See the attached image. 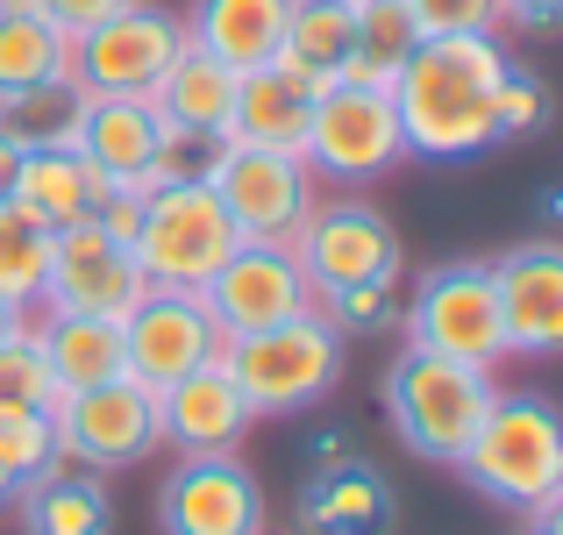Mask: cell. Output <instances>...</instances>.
<instances>
[{
  "label": "cell",
  "instance_id": "obj_1",
  "mask_svg": "<svg viewBox=\"0 0 563 535\" xmlns=\"http://www.w3.org/2000/svg\"><path fill=\"white\" fill-rule=\"evenodd\" d=\"M507 79V43L499 36H421L393 79V114L407 157L471 165L493 151V94Z\"/></svg>",
  "mask_w": 563,
  "mask_h": 535
},
{
  "label": "cell",
  "instance_id": "obj_2",
  "mask_svg": "<svg viewBox=\"0 0 563 535\" xmlns=\"http://www.w3.org/2000/svg\"><path fill=\"white\" fill-rule=\"evenodd\" d=\"M456 471L514 514L550 507V500H563V414L542 393H493Z\"/></svg>",
  "mask_w": 563,
  "mask_h": 535
},
{
  "label": "cell",
  "instance_id": "obj_3",
  "mask_svg": "<svg viewBox=\"0 0 563 535\" xmlns=\"http://www.w3.org/2000/svg\"><path fill=\"white\" fill-rule=\"evenodd\" d=\"M493 393H499L493 371L450 364V357H428V350H399L393 371H385V414H393L399 443L413 457H428V465H456L464 457Z\"/></svg>",
  "mask_w": 563,
  "mask_h": 535
},
{
  "label": "cell",
  "instance_id": "obj_4",
  "mask_svg": "<svg viewBox=\"0 0 563 535\" xmlns=\"http://www.w3.org/2000/svg\"><path fill=\"white\" fill-rule=\"evenodd\" d=\"M221 364H229L235 393L250 400V414H307L343 379V336L321 321V307H307V315L272 321V329L229 336Z\"/></svg>",
  "mask_w": 563,
  "mask_h": 535
},
{
  "label": "cell",
  "instance_id": "obj_5",
  "mask_svg": "<svg viewBox=\"0 0 563 535\" xmlns=\"http://www.w3.org/2000/svg\"><path fill=\"white\" fill-rule=\"evenodd\" d=\"M243 243V229L229 221V207L214 200L207 178H172V186L143 193V229H136V264L151 286L200 293L207 279L229 264V250Z\"/></svg>",
  "mask_w": 563,
  "mask_h": 535
},
{
  "label": "cell",
  "instance_id": "obj_6",
  "mask_svg": "<svg viewBox=\"0 0 563 535\" xmlns=\"http://www.w3.org/2000/svg\"><path fill=\"white\" fill-rule=\"evenodd\" d=\"M300 165L314 186H378L385 172L407 165V137H399L393 94H364V86H321L307 108Z\"/></svg>",
  "mask_w": 563,
  "mask_h": 535
},
{
  "label": "cell",
  "instance_id": "obj_7",
  "mask_svg": "<svg viewBox=\"0 0 563 535\" xmlns=\"http://www.w3.org/2000/svg\"><path fill=\"white\" fill-rule=\"evenodd\" d=\"M399 329H407V350L450 357V364H478V371L507 364V329H499L485 264H435L413 286V301L399 307Z\"/></svg>",
  "mask_w": 563,
  "mask_h": 535
},
{
  "label": "cell",
  "instance_id": "obj_8",
  "mask_svg": "<svg viewBox=\"0 0 563 535\" xmlns=\"http://www.w3.org/2000/svg\"><path fill=\"white\" fill-rule=\"evenodd\" d=\"M207 186L229 207V221L243 229V243H292V229L307 221V207L321 200L314 172L292 151H257V143H214L207 157Z\"/></svg>",
  "mask_w": 563,
  "mask_h": 535
},
{
  "label": "cell",
  "instance_id": "obj_9",
  "mask_svg": "<svg viewBox=\"0 0 563 535\" xmlns=\"http://www.w3.org/2000/svg\"><path fill=\"white\" fill-rule=\"evenodd\" d=\"M286 250H292V264L307 272L314 301H321V293H343V286H372V279H399V264H407L393 221H385L372 200H357V193H343V200H314Z\"/></svg>",
  "mask_w": 563,
  "mask_h": 535
},
{
  "label": "cell",
  "instance_id": "obj_10",
  "mask_svg": "<svg viewBox=\"0 0 563 535\" xmlns=\"http://www.w3.org/2000/svg\"><path fill=\"white\" fill-rule=\"evenodd\" d=\"M51 428H57V457L79 471H100V479L143 465L151 450H165V436H157V393H143L136 379L65 393L51 407Z\"/></svg>",
  "mask_w": 563,
  "mask_h": 535
},
{
  "label": "cell",
  "instance_id": "obj_11",
  "mask_svg": "<svg viewBox=\"0 0 563 535\" xmlns=\"http://www.w3.org/2000/svg\"><path fill=\"white\" fill-rule=\"evenodd\" d=\"M186 51V14L157 0H129L100 29L71 36V86L79 94H151Z\"/></svg>",
  "mask_w": 563,
  "mask_h": 535
},
{
  "label": "cell",
  "instance_id": "obj_12",
  "mask_svg": "<svg viewBox=\"0 0 563 535\" xmlns=\"http://www.w3.org/2000/svg\"><path fill=\"white\" fill-rule=\"evenodd\" d=\"M151 293L136 250L114 243V236L93 229V215L71 221V229L51 236V272H43V307L36 315H100V321H122L129 307Z\"/></svg>",
  "mask_w": 563,
  "mask_h": 535
},
{
  "label": "cell",
  "instance_id": "obj_13",
  "mask_svg": "<svg viewBox=\"0 0 563 535\" xmlns=\"http://www.w3.org/2000/svg\"><path fill=\"white\" fill-rule=\"evenodd\" d=\"M229 350V336L214 329L200 293L179 286H151L136 307L122 315V379H136L143 393H165L172 379H186L192 364Z\"/></svg>",
  "mask_w": 563,
  "mask_h": 535
},
{
  "label": "cell",
  "instance_id": "obj_14",
  "mask_svg": "<svg viewBox=\"0 0 563 535\" xmlns=\"http://www.w3.org/2000/svg\"><path fill=\"white\" fill-rule=\"evenodd\" d=\"M264 485L235 450L179 457L157 485V528L165 535H264Z\"/></svg>",
  "mask_w": 563,
  "mask_h": 535
},
{
  "label": "cell",
  "instance_id": "obj_15",
  "mask_svg": "<svg viewBox=\"0 0 563 535\" xmlns=\"http://www.w3.org/2000/svg\"><path fill=\"white\" fill-rule=\"evenodd\" d=\"M157 151H165V122H157L151 94H79L71 157L93 172V186H100V193H114V186L151 193Z\"/></svg>",
  "mask_w": 563,
  "mask_h": 535
},
{
  "label": "cell",
  "instance_id": "obj_16",
  "mask_svg": "<svg viewBox=\"0 0 563 535\" xmlns=\"http://www.w3.org/2000/svg\"><path fill=\"white\" fill-rule=\"evenodd\" d=\"M207 315H214L221 336H250V329H272V321H292L314 307V286L307 272L292 264L286 243H235L229 264L200 286Z\"/></svg>",
  "mask_w": 563,
  "mask_h": 535
},
{
  "label": "cell",
  "instance_id": "obj_17",
  "mask_svg": "<svg viewBox=\"0 0 563 535\" xmlns=\"http://www.w3.org/2000/svg\"><path fill=\"white\" fill-rule=\"evenodd\" d=\"M499 301V329H507V357H556L563 350V243L536 236L514 243L507 258L485 264Z\"/></svg>",
  "mask_w": 563,
  "mask_h": 535
},
{
  "label": "cell",
  "instance_id": "obj_18",
  "mask_svg": "<svg viewBox=\"0 0 563 535\" xmlns=\"http://www.w3.org/2000/svg\"><path fill=\"white\" fill-rule=\"evenodd\" d=\"M250 400L235 393L229 364L221 357H207V364H192L186 379H172L165 393H157V436L172 443L179 457H221L235 450V443L250 436Z\"/></svg>",
  "mask_w": 563,
  "mask_h": 535
},
{
  "label": "cell",
  "instance_id": "obj_19",
  "mask_svg": "<svg viewBox=\"0 0 563 535\" xmlns=\"http://www.w3.org/2000/svg\"><path fill=\"white\" fill-rule=\"evenodd\" d=\"M321 86L300 79L292 65H257V72H235V108H229V137L221 143H257V151H292L300 157L307 137V108H314Z\"/></svg>",
  "mask_w": 563,
  "mask_h": 535
},
{
  "label": "cell",
  "instance_id": "obj_20",
  "mask_svg": "<svg viewBox=\"0 0 563 535\" xmlns=\"http://www.w3.org/2000/svg\"><path fill=\"white\" fill-rule=\"evenodd\" d=\"M292 0H192L186 8V43L207 57H221L229 72H257L286 43Z\"/></svg>",
  "mask_w": 563,
  "mask_h": 535
},
{
  "label": "cell",
  "instance_id": "obj_21",
  "mask_svg": "<svg viewBox=\"0 0 563 535\" xmlns=\"http://www.w3.org/2000/svg\"><path fill=\"white\" fill-rule=\"evenodd\" d=\"M151 108H157V122L165 129H186V137H200V143H221L229 137V108H235V72L221 65V57H207V51H186L172 57V72L151 86Z\"/></svg>",
  "mask_w": 563,
  "mask_h": 535
},
{
  "label": "cell",
  "instance_id": "obj_22",
  "mask_svg": "<svg viewBox=\"0 0 563 535\" xmlns=\"http://www.w3.org/2000/svg\"><path fill=\"white\" fill-rule=\"evenodd\" d=\"M14 507H22V535H108L114 528V500L100 471L57 465L36 485H14Z\"/></svg>",
  "mask_w": 563,
  "mask_h": 535
},
{
  "label": "cell",
  "instance_id": "obj_23",
  "mask_svg": "<svg viewBox=\"0 0 563 535\" xmlns=\"http://www.w3.org/2000/svg\"><path fill=\"white\" fill-rule=\"evenodd\" d=\"M36 350L65 393L122 379V321L100 315H36Z\"/></svg>",
  "mask_w": 563,
  "mask_h": 535
},
{
  "label": "cell",
  "instance_id": "obj_24",
  "mask_svg": "<svg viewBox=\"0 0 563 535\" xmlns=\"http://www.w3.org/2000/svg\"><path fill=\"white\" fill-rule=\"evenodd\" d=\"M300 522L314 535H378L393 522V493L372 465H335V471H314V485L300 493Z\"/></svg>",
  "mask_w": 563,
  "mask_h": 535
},
{
  "label": "cell",
  "instance_id": "obj_25",
  "mask_svg": "<svg viewBox=\"0 0 563 535\" xmlns=\"http://www.w3.org/2000/svg\"><path fill=\"white\" fill-rule=\"evenodd\" d=\"M93 200H100V186H93V172H86L71 151H22V172H14L8 207H22L36 229H51V236L71 229V221L93 215Z\"/></svg>",
  "mask_w": 563,
  "mask_h": 535
},
{
  "label": "cell",
  "instance_id": "obj_26",
  "mask_svg": "<svg viewBox=\"0 0 563 535\" xmlns=\"http://www.w3.org/2000/svg\"><path fill=\"white\" fill-rule=\"evenodd\" d=\"M36 86H71V36H57L43 14L14 0L0 8V100L36 94Z\"/></svg>",
  "mask_w": 563,
  "mask_h": 535
},
{
  "label": "cell",
  "instance_id": "obj_27",
  "mask_svg": "<svg viewBox=\"0 0 563 535\" xmlns=\"http://www.w3.org/2000/svg\"><path fill=\"white\" fill-rule=\"evenodd\" d=\"M350 43H357V29H350V0H292L278 65H292L300 79H314V86H335V65L350 57Z\"/></svg>",
  "mask_w": 563,
  "mask_h": 535
},
{
  "label": "cell",
  "instance_id": "obj_28",
  "mask_svg": "<svg viewBox=\"0 0 563 535\" xmlns=\"http://www.w3.org/2000/svg\"><path fill=\"white\" fill-rule=\"evenodd\" d=\"M43 272H51V229L22 215V207L0 200V301L36 315L43 307Z\"/></svg>",
  "mask_w": 563,
  "mask_h": 535
},
{
  "label": "cell",
  "instance_id": "obj_29",
  "mask_svg": "<svg viewBox=\"0 0 563 535\" xmlns=\"http://www.w3.org/2000/svg\"><path fill=\"white\" fill-rule=\"evenodd\" d=\"M71 122H79V86H36L0 100V129L22 151H71Z\"/></svg>",
  "mask_w": 563,
  "mask_h": 535
},
{
  "label": "cell",
  "instance_id": "obj_30",
  "mask_svg": "<svg viewBox=\"0 0 563 535\" xmlns=\"http://www.w3.org/2000/svg\"><path fill=\"white\" fill-rule=\"evenodd\" d=\"M57 428L51 414H29V407H0V479L8 485H36L43 471H57Z\"/></svg>",
  "mask_w": 563,
  "mask_h": 535
},
{
  "label": "cell",
  "instance_id": "obj_31",
  "mask_svg": "<svg viewBox=\"0 0 563 535\" xmlns=\"http://www.w3.org/2000/svg\"><path fill=\"white\" fill-rule=\"evenodd\" d=\"M57 400H65V385L51 379V364H43V350H36V321H29L22 336H8V343H0V407L51 414Z\"/></svg>",
  "mask_w": 563,
  "mask_h": 535
},
{
  "label": "cell",
  "instance_id": "obj_32",
  "mask_svg": "<svg viewBox=\"0 0 563 535\" xmlns=\"http://www.w3.org/2000/svg\"><path fill=\"white\" fill-rule=\"evenodd\" d=\"M542 122H550V94H542V79L521 72V65H507V79H499V94H493V137L514 143V137H536Z\"/></svg>",
  "mask_w": 563,
  "mask_h": 535
},
{
  "label": "cell",
  "instance_id": "obj_33",
  "mask_svg": "<svg viewBox=\"0 0 563 535\" xmlns=\"http://www.w3.org/2000/svg\"><path fill=\"white\" fill-rule=\"evenodd\" d=\"M421 36H499V0H407Z\"/></svg>",
  "mask_w": 563,
  "mask_h": 535
},
{
  "label": "cell",
  "instance_id": "obj_34",
  "mask_svg": "<svg viewBox=\"0 0 563 535\" xmlns=\"http://www.w3.org/2000/svg\"><path fill=\"white\" fill-rule=\"evenodd\" d=\"M321 321H329L335 336L343 329H385V321H399L393 315V279H372V286H343V293H321Z\"/></svg>",
  "mask_w": 563,
  "mask_h": 535
},
{
  "label": "cell",
  "instance_id": "obj_35",
  "mask_svg": "<svg viewBox=\"0 0 563 535\" xmlns=\"http://www.w3.org/2000/svg\"><path fill=\"white\" fill-rule=\"evenodd\" d=\"M22 8H29V14H43L57 36H86V29H100L108 14H122L129 0H22Z\"/></svg>",
  "mask_w": 563,
  "mask_h": 535
},
{
  "label": "cell",
  "instance_id": "obj_36",
  "mask_svg": "<svg viewBox=\"0 0 563 535\" xmlns=\"http://www.w3.org/2000/svg\"><path fill=\"white\" fill-rule=\"evenodd\" d=\"M93 229L114 236V243H136V229H143V193H129V186L100 193V200H93Z\"/></svg>",
  "mask_w": 563,
  "mask_h": 535
},
{
  "label": "cell",
  "instance_id": "obj_37",
  "mask_svg": "<svg viewBox=\"0 0 563 535\" xmlns=\"http://www.w3.org/2000/svg\"><path fill=\"white\" fill-rule=\"evenodd\" d=\"M528 29V36H542V29L563 22V0H499V29Z\"/></svg>",
  "mask_w": 563,
  "mask_h": 535
},
{
  "label": "cell",
  "instance_id": "obj_38",
  "mask_svg": "<svg viewBox=\"0 0 563 535\" xmlns=\"http://www.w3.org/2000/svg\"><path fill=\"white\" fill-rule=\"evenodd\" d=\"M14 172H22V143H14L8 129H0V200L14 193Z\"/></svg>",
  "mask_w": 563,
  "mask_h": 535
},
{
  "label": "cell",
  "instance_id": "obj_39",
  "mask_svg": "<svg viewBox=\"0 0 563 535\" xmlns=\"http://www.w3.org/2000/svg\"><path fill=\"white\" fill-rule=\"evenodd\" d=\"M314 465L321 471H335V465H350V443H343V428H329V436L314 443Z\"/></svg>",
  "mask_w": 563,
  "mask_h": 535
},
{
  "label": "cell",
  "instance_id": "obj_40",
  "mask_svg": "<svg viewBox=\"0 0 563 535\" xmlns=\"http://www.w3.org/2000/svg\"><path fill=\"white\" fill-rule=\"evenodd\" d=\"M29 321H36V315H22V307H8V301H0V343H8V336H22Z\"/></svg>",
  "mask_w": 563,
  "mask_h": 535
},
{
  "label": "cell",
  "instance_id": "obj_41",
  "mask_svg": "<svg viewBox=\"0 0 563 535\" xmlns=\"http://www.w3.org/2000/svg\"><path fill=\"white\" fill-rule=\"evenodd\" d=\"M0 500H14V485H8V479H0Z\"/></svg>",
  "mask_w": 563,
  "mask_h": 535
},
{
  "label": "cell",
  "instance_id": "obj_42",
  "mask_svg": "<svg viewBox=\"0 0 563 535\" xmlns=\"http://www.w3.org/2000/svg\"><path fill=\"white\" fill-rule=\"evenodd\" d=\"M0 8H14V0H0Z\"/></svg>",
  "mask_w": 563,
  "mask_h": 535
}]
</instances>
